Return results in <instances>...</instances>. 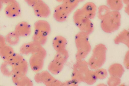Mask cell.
I'll list each match as a JSON object with an SVG mask.
<instances>
[{
  "mask_svg": "<svg viewBox=\"0 0 129 86\" xmlns=\"http://www.w3.org/2000/svg\"><path fill=\"white\" fill-rule=\"evenodd\" d=\"M77 61L73 65L72 79L78 83L82 81L88 84L93 78L94 72L89 70L86 62L82 60Z\"/></svg>",
  "mask_w": 129,
  "mask_h": 86,
  "instance_id": "obj_1",
  "label": "cell"
},
{
  "mask_svg": "<svg viewBox=\"0 0 129 86\" xmlns=\"http://www.w3.org/2000/svg\"><path fill=\"white\" fill-rule=\"evenodd\" d=\"M51 31L50 25L47 21L43 20L36 21L34 25L33 41L42 45H44L47 41Z\"/></svg>",
  "mask_w": 129,
  "mask_h": 86,
  "instance_id": "obj_2",
  "label": "cell"
},
{
  "mask_svg": "<svg viewBox=\"0 0 129 86\" xmlns=\"http://www.w3.org/2000/svg\"><path fill=\"white\" fill-rule=\"evenodd\" d=\"M88 35L81 31L77 33L75 38V41L77 52L76 57L77 60H82L89 53L91 46L89 41Z\"/></svg>",
  "mask_w": 129,
  "mask_h": 86,
  "instance_id": "obj_3",
  "label": "cell"
},
{
  "mask_svg": "<svg viewBox=\"0 0 129 86\" xmlns=\"http://www.w3.org/2000/svg\"><path fill=\"white\" fill-rule=\"evenodd\" d=\"M121 17L119 11H110L101 20L102 29L107 33H111L117 30L121 25Z\"/></svg>",
  "mask_w": 129,
  "mask_h": 86,
  "instance_id": "obj_4",
  "label": "cell"
},
{
  "mask_svg": "<svg viewBox=\"0 0 129 86\" xmlns=\"http://www.w3.org/2000/svg\"><path fill=\"white\" fill-rule=\"evenodd\" d=\"M74 22L76 25L80 30L88 35L92 33L94 26L90 19L86 16L81 9L76 10L73 16Z\"/></svg>",
  "mask_w": 129,
  "mask_h": 86,
  "instance_id": "obj_5",
  "label": "cell"
},
{
  "mask_svg": "<svg viewBox=\"0 0 129 86\" xmlns=\"http://www.w3.org/2000/svg\"><path fill=\"white\" fill-rule=\"evenodd\" d=\"M106 48L103 44L96 45L93 51V53L89 60L88 64L90 68L97 69L104 63L106 59Z\"/></svg>",
  "mask_w": 129,
  "mask_h": 86,
  "instance_id": "obj_6",
  "label": "cell"
},
{
  "mask_svg": "<svg viewBox=\"0 0 129 86\" xmlns=\"http://www.w3.org/2000/svg\"><path fill=\"white\" fill-rule=\"evenodd\" d=\"M32 8L35 14L38 17L46 18L50 14L51 10L49 6L43 0Z\"/></svg>",
  "mask_w": 129,
  "mask_h": 86,
  "instance_id": "obj_7",
  "label": "cell"
},
{
  "mask_svg": "<svg viewBox=\"0 0 129 86\" xmlns=\"http://www.w3.org/2000/svg\"><path fill=\"white\" fill-rule=\"evenodd\" d=\"M34 78L37 83H42L47 86H51L53 82L55 79L47 71L37 73Z\"/></svg>",
  "mask_w": 129,
  "mask_h": 86,
  "instance_id": "obj_8",
  "label": "cell"
},
{
  "mask_svg": "<svg viewBox=\"0 0 129 86\" xmlns=\"http://www.w3.org/2000/svg\"><path fill=\"white\" fill-rule=\"evenodd\" d=\"M42 46L33 40L23 44L20 48V52L21 54L25 55L34 54L38 52Z\"/></svg>",
  "mask_w": 129,
  "mask_h": 86,
  "instance_id": "obj_9",
  "label": "cell"
},
{
  "mask_svg": "<svg viewBox=\"0 0 129 86\" xmlns=\"http://www.w3.org/2000/svg\"><path fill=\"white\" fill-rule=\"evenodd\" d=\"M4 12L6 15L10 18H14L19 16L21 13L19 3L16 1L7 5Z\"/></svg>",
  "mask_w": 129,
  "mask_h": 86,
  "instance_id": "obj_10",
  "label": "cell"
},
{
  "mask_svg": "<svg viewBox=\"0 0 129 86\" xmlns=\"http://www.w3.org/2000/svg\"><path fill=\"white\" fill-rule=\"evenodd\" d=\"M45 58L36 54H31L29 60V64L32 70L34 72H38L43 69Z\"/></svg>",
  "mask_w": 129,
  "mask_h": 86,
  "instance_id": "obj_11",
  "label": "cell"
},
{
  "mask_svg": "<svg viewBox=\"0 0 129 86\" xmlns=\"http://www.w3.org/2000/svg\"><path fill=\"white\" fill-rule=\"evenodd\" d=\"M69 14L61 4L55 8L53 12V17L57 21L62 22L66 20Z\"/></svg>",
  "mask_w": 129,
  "mask_h": 86,
  "instance_id": "obj_12",
  "label": "cell"
},
{
  "mask_svg": "<svg viewBox=\"0 0 129 86\" xmlns=\"http://www.w3.org/2000/svg\"><path fill=\"white\" fill-rule=\"evenodd\" d=\"M14 31L20 37L28 36L31 32L30 25L27 22L22 21L18 23L15 27Z\"/></svg>",
  "mask_w": 129,
  "mask_h": 86,
  "instance_id": "obj_13",
  "label": "cell"
},
{
  "mask_svg": "<svg viewBox=\"0 0 129 86\" xmlns=\"http://www.w3.org/2000/svg\"><path fill=\"white\" fill-rule=\"evenodd\" d=\"M81 9L83 14L90 19L94 18L96 15L97 7L93 2H88L86 3Z\"/></svg>",
  "mask_w": 129,
  "mask_h": 86,
  "instance_id": "obj_14",
  "label": "cell"
},
{
  "mask_svg": "<svg viewBox=\"0 0 129 86\" xmlns=\"http://www.w3.org/2000/svg\"><path fill=\"white\" fill-rule=\"evenodd\" d=\"M67 44V41L66 38L61 35L55 36L52 42L53 48L56 52L66 49Z\"/></svg>",
  "mask_w": 129,
  "mask_h": 86,
  "instance_id": "obj_15",
  "label": "cell"
},
{
  "mask_svg": "<svg viewBox=\"0 0 129 86\" xmlns=\"http://www.w3.org/2000/svg\"><path fill=\"white\" fill-rule=\"evenodd\" d=\"M64 64L54 58L49 63L48 67V69L52 74H58L62 70Z\"/></svg>",
  "mask_w": 129,
  "mask_h": 86,
  "instance_id": "obj_16",
  "label": "cell"
},
{
  "mask_svg": "<svg viewBox=\"0 0 129 86\" xmlns=\"http://www.w3.org/2000/svg\"><path fill=\"white\" fill-rule=\"evenodd\" d=\"M28 69V63L24 59L14 66V74L26 75Z\"/></svg>",
  "mask_w": 129,
  "mask_h": 86,
  "instance_id": "obj_17",
  "label": "cell"
},
{
  "mask_svg": "<svg viewBox=\"0 0 129 86\" xmlns=\"http://www.w3.org/2000/svg\"><path fill=\"white\" fill-rule=\"evenodd\" d=\"M12 78L14 82L18 86H32L33 85L32 81L26 75L14 74Z\"/></svg>",
  "mask_w": 129,
  "mask_h": 86,
  "instance_id": "obj_18",
  "label": "cell"
},
{
  "mask_svg": "<svg viewBox=\"0 0 129 86\" xmlns=\"http://www.w3.org/2000/svg\"><path fill=\"white\" fill-rule=\"evenodd\" d=\"M115 43L116 44L120 43L123 44L128 47L129 45V32L124 29L115 38Z\"/></svg>",
  "mask_w": 129,
  "mask_h": 86,
  "instance_id": "obj_19",
  "label": "cell"
},
{
  "mask_svg": "<svg viewBox=\"0 0 129 86\" xmlns=\"http://www.w3.org/2000/svg\"><path fill=\"white\" fill-rule=\"evenodd\" d=\"M14 53L13 48L6 44L0 47V56L5 61H7Z\"/></svg>",
  "mask_w": 129,
  "mask_h": 86,
  "instance_id": "obj_20",
  "label": "cell"
},
{
  "mask_svg": "<svg viewBox=\"0 0 129 86\" xmlns=\"http://www.w3.org/2000/svg\"><path fill=\"white\" fill-rule=\"evenodd\" d=\"M109 71L111 76L120 78L123 74L124 70L120 64H115L110 67Z\"/></svg>",
  "mask_w": 129,
  "mask_h": 86,
  "instance_id": "obj_21",
  "label": "cell"
},
{
  "mask_svg": "<svg viewBox=\"0 0 129 86\" xmlns=\"http://www.w3.org/2000/svg\"><path fill=\"white\" fill-rule=\"evenodd\" d=\"M14 66L7 61L3 63L1 66V70L4 75L10 76L14 74Z\"/></svg>",
  "mask_w": 129,
  "mask_h": 86,
  "instance_id": "obj_22",
  "label": "cell"
},
{
  "mask_svg": "<svg viewBox=\"0 0 129 86\" xmlns=\"http://www.w3.org/2000/svg\"><path fill=\"white\" fill-rule=\"evenodd\" d=\"M107 6L112 11H119L123 7L122 0H107Z\"/></svg>",
  "mask_w": 129,
  "mask_h": 86,
  "instance_id": "obj_23",
  "label": "cell"
},
{
  "mask_svg": "<svg viewBox=\"0 0 129 86\" xmlns=\"http://www.w3.org/2000/svg\"><path fill=\"white\" fill-rule=\"evenodd\" d=\"M20 37L14 31L8 33L5 38L6 41L10 45H15L18 43Z\"/></svg>",
  "mask_w": 129,
  "mask_h": 86,
  "instance_id": "obj_24",
  "label": "cell"
},
{
  "mask_svg": "<svg viewBox=\"0 0 129 86\" xmlns=\"http://www.w3.org/2000/svg\"><path fill=\"white\" fill-rule=\"evenodd\" d=\"M62 4L70 14L78 6L77 0H63Z\"/></svg>",
  "mask_w": 129,
  "mask_h": 86,
  "instance_id": "obj_25",
  "label": "cell"
},
{
  "mask_svg": "<svg viewBox=\"0 0 129 86\" xmlns=\"http://www.w3.org/2000/svg\"><path fill=\"white\" fill-rule=\"evenodd\" d=\"M69 56V53L66 50L57 52L54 59L65 64L67 61Z\"/></svg>",
  "mask_w": 129,
  "mask_h": 86,
  "instance_id": "obj_26",
  "label": "cell"
},
{
  "mask_svg": "<svg viewBox=\"0 0 129 86\" xmlns=\"http://www.w3.org/2000/svg\"><path fill=\"white\" fill-rule=\"evenodd\" d=\"M110 11V10L107 6L104 5L100 6L98 9V17L101 20Z\"/></svg>",
  "mask_w": 129,
  "mask_h": 86,
  "instance_id": "obj_27",
  "label": "cell"
},
{
  "mask_svg": "<svg viewBox=\"0 0 129 86\" xmlns=\"http://www.w3.org/2000/svg\"><path fill=\"white\" fill-rule=\"evenodd\" d=\"M97 78L104 79L105 78L107 75L106 71L104 69H99L95 72Z\"/></svg>",
  "mask_w": 129,
  "mask_h": 86,
  "instance_id": "obj_28",
  "label": "cell"
},
{
  "mask_svg": "<svg viewBox=\"0 0 129 86\" xmlns=\"http://www.w3.org/2000/svg\"><path fill=\"white\" fill-rule=\"evenodd\" d=\"M120 82L119 78L111 76L109 79L108 83L110 85H117L119 84Z\"/></svg>",
  "mask_w": 129,
  "mask_h": 86,
  "instance_id": "obj_29",
  "label": "cell"
},
{
  "mask_svg": "<svg viewBox=\"0 0 129 86\" xmlns=\"http://www.w3.org/2000/svg\"><path fill=\"white\" fill-rule=\"evenodd\" d=\"M78 82L72 79L71 80L66 81L63 82V86H74L78 85Z\"/></svg>",
  "mask_w": 129,
  "mask_h": 86,
  "instance_id": "obj_30",
  "label": "cell"
},
{
  "mask_svg": "<svg viewBox=\"0 0 129 86\" xmlns=\"http://www.w3.org/2000/svg\"><path fill=\"white\" fill-rule=\"evenodd\" d=\"M42 0H25L26 3L32 7L37 3Z\"/></svg>",
  "mask_w": 129,
  "mask_h": 86,
  "instance_id": "obj_31",
  "label": "cell"
},
{
  "mask_svg": "<svg viewBox=\"0 0 129 86\" xmlns=\"http://www.w3.org/2000/svg\"><path fill=\"white\" fill-rule=\"evenodd\" d=\"M5 38L0 34V47L5 44Z\"/></svg>",
  "mask_w": 129,
  "mask_h": 86,
  "instance_id": "obj_32",
  "label": "cell"
},
{
  "mask_svg": "<svg viewBox=\"0 0 129 86\" xmlns=\"http://www.w3.org/2000/svg\"><path fill=\"white\" fill-rule=\"evenodd\" d=\"M3 4L7 5L16 1V0H0Z\"/></svg>",
  "mask_w": 129,
  "mask_h": 86,
  "instance_id": "obj_33",
  "label": "cell"
},
{
  "mask_svg": "<svg viewBox=\"0 0 129 86\" xmlns=\"http://www.w3.org/2000/svg\"><path fill=\"white\" fill-rule=\"evenodd\" d=\"M129 5H126V6L125 8V12L128 14H129Z\"/></svg>",
  "mask_w": 129,
  "mask_h": 86,
  "instance_id": "obj_34",
  "label": "cell"
},
{
  "mask_svg": "<svg viewBox=\"0 0 129 86\" xmlns=\"http://www.w3.org/2000/svg\"><path fill=\"white\" fill-rule=\"evenodd\" d=\"M122 1L126 5L129 4V0H122Z\"/></svg>",
  "mask_w": 129,
  "mask_h": 86,
  "instance_id": "obj_35",
  "label": "cell"
},
{
  "mask_svg": "<svg viewBox=\"0 0 129 86\" xmlns=\"http://www.w3.org/2000/svg\"><path fill=\"white\" fill-rule=\"evenodd\" d=\"M3 4L0 0V11L1 10L2 8Z\"/></svg>",
  "mask_w": 129,
  "mask_h": 86,
  "instance_id": "obj_36",
  "label": "cell"
},
{
  "mask_svg": "<svg viewBox=\"0 0 129 86\" xmlns=\"http://www.w3.org/2000/svg\"><path fill=\"white\" fill-rule=\"evenodd\" d=\"M56 1L59 2H62L63 0H56Z\"/></svg>",
  "mask_w": 129,
  "mask_h": 86,
  "instance_id": "obj_37",
  "label": "cell"
},
{
  "mask_svg": "<svg viewBox=\"0 0 129 86\" xmlns=\"http://www.w3.org/2000/svg\"><path fill=\"white\" fill-rule=\"evenodd\" d=\"M77 1L79 2H81L85 0H77Z\"/></svg>",
  "mask_w": 129,
  "mask_h": 86,
  "instance_id": "obj_38",
  "label": "cell"
}]
</instances>
